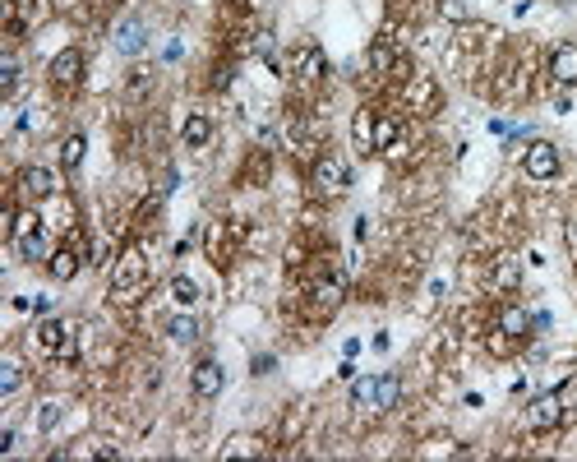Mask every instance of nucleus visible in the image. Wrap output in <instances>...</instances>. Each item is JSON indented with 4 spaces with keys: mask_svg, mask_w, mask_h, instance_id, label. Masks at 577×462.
Wrapping results in <instances>:
<instances>
[{
    "mask_svg": "<svg viewBox=\"0 0 577 462\" xmlns=\"http://www.w3.org/2000/svg\"><path fill=\"white\" fill-rule=\"evenodd\" d=\"M531 74H536V47L531 42L504 47V56L494 65V79H490V98L499 107H522L531 98Z\"/></svg>",
    "mask_w": 577,
    "mask_h": 462,
    "instance_id": "1",
    "label": "nucleus"
},
{
    "mask_svg": "<svg viewBox=\"0 0 577 462\" xmlns=\"http://www.w3.org/2000/svg\"><path fill=\"white\" fill-rule=\"evenodd\" d=\"M148 296V250L144 241L121 245V255L111 259V305L134 310Z\"/></svg>",
    "mask_w": 577,
    "mask_h": 462,
    "instance_id": "2",
    "label": "nucleus"
},
{
    "mask_svg": "<svg viewBox=\"0 0 577 462\" xmlns=\"http://www.w3.org/2000/svg\"><path fill=\"white\" fill-rule=\"evenodd\" d=\"M342 296H347V278L342 273H333V264H319L310 273V282H305V319L310 324H324V319L337 315V305H342Z\"/></svg>",
    "mask_w": 577,
    "mask_h": 462,
    "instance_id": "3",
    "label": "nucleus"
},
{
    "mask_svg": "<svg viewBox=\"0 0 577 462\" xmlns=\"http://www.w3.org/2000/svg\"><path fill=\"white\" fill-rule=\"evenodd\" d=\"M10 241H14V250H19V259H28V264H47L51 259V227H47V218H42V208H19L14 213V227H10Z\"/></svg>",
    "mask_w": 577,
    "mask_h": 462,
    "instance_id": "4",
    "label": "nucleus"
},
{
    "mask_svg": "<svg viewBox=\"0 0 577 462\" xmlns=\"http://www.w3.org/2000/svg\"><path fill=\"white\" fill-rule=\"evenodd\" d=\"M365 65H370L374 84H407L411 74H416V65H411L407 47L402 42H393V37H374L370 51H365Z\"/></svg>",
    "mask_w": 577,
    "mask_h": 462,
    "instance_id": "5",
    "label": "nucleus"
},
{
    "mask_svg": "<svg viewBox=\"0 0 577 462\" xmlns=\"http://www.w3.org/2000/svg\"><path fill=\"white\" fill-rule=\"evenodd\" d=\"M245 236H250V222L245 218H217L204 231V255L213 268H231V259L245 250Z\"/></svg>",
    "mask_w": 577,
    "mask_h": 462,
    "instance_id": "6",
    "label": "nucleus"
},
{
    "mask_svg": "<svg viewBox=\"0 0 577 462\" xmlns=\"http://www.w3.org/2000/svg\"><path fill=\"white\" fill-rule=\"evenodd\" d=\"M287 79H291V88H296V102H310L319 88H324V79H328V56H324V47H314V42H305V47H296L291 51V65H287Z\"/></svg>",
    "mask_w": 577,
    "mask_h": 462,
    "instance_id": "7",
    "label": "nucleus"
},
{
    "mask_svg": "<svg viewBox=\"0 0 577 462\" xmlns=\"http://www.w3.org/2000/svg\"><path fill=\"white\" fill-rule=\"evenodd\" d=\"M397 102H402V111H411V116L430 121L434 111L444 107V88H439V79H434V74L416 70L407 84H397Z\"/></svg>",
    "mask_w": 577,
    "mask_h": 462,
    "instance_id": "8",
    "label": "nucleus"
},
{
    "mask_svg": "<svg viewBox=\"0 0 577 462\" xmlns=\"http://www.w3.org/2000/svg\"><path fill=\"white\" fill-rule=\"evenodd\" d=\"M347 185H351V167L342 153H319V158L310 162V190L314 199H337V195H347Z\"/></svg>",
    "mask_w": 577,
    "mask_h": 462,
    "instance_id": "9",
    "label": "nucleus"
},
{
    "mask_svg": "<svg viewBox=\"0 0 577 462\" xmlns=\"http://www.w3.org/2000/svg\"><path fill=\"white\" fill-rule=\"evenodd\" d=\"M84 51L79 47H65V51H56L51 56V65H47V79H51V88L56 93H74V88L84 84Z\"/></svg>",
    "mask_w": 577,
    "mask_h": 462,
    "instance_id": "10",
    "label": "nucleus"
},
{
    "mask_svg": "<svg viewBox=\"0 0 577 462\" xmlns=\"http://www.w3.org/2000/svg\"><path fill=\"white\" fill-rule=\"evenodd\" d=\"M522 287V264L513 255H494L485 259V292L490 296H513Z\"/></svg>",
    "mask_w": 577,
    "mask_h": 462,
    "instance_id": "11",
    "label": "nucleus"
},
{
    "mask_svg": "<svg viewBox=\"0 0 577 462\" xmlns=\"http://www.w3.org/2000/svg\"><path fill=\"white\" fill-rule=\"evenodd\" d=\"M559 167H564V158H559V148H554L550 139H536V144H527V153H522V171H527L531 181H554Z\"/></svg>",
    "mask_w": 577,
    "mask_h": 462,
    "instance_id": "12",
    "label": "nucleus"
},
{
    "mask_svg": "<svg viewBox=\"0 0 577 462\" xmlns=\"http://www.w3.org/2000/svg\"><path fill=\"white\" fill-rule=\"evenodd\" d=\"M545 79L554 88H577V42H554L545 56Z\"/></svg>",
    "mask_w": 577,
    "mask_h": 462,
    "instance_id": "13",
    "label": "nucleus"
},
{
    "mask_svg": "<svg viewBox=\"0 0 577 462\" xmlns=\"http://www.w3.org/2000/svg\"><path fill=\"white\" fill-rule=\"evenodd\" d=\"M527 426L536 435H550V430L564 426V393H541V398L527 407Z\"/></svg>",
    "mask_w": 577,
    "mask_h": 462,
    "instance_id": "14",
    "label": "nucleus"
},
{
    "mask_svg": "<svg viewBox=\"0 0 577 462\" xmlns=\"http://www.w3.org/2000/svg\"><path fill=\"white\" fill-rule=\"evenodd\" d=\"M56 190H61V181H56V171L51 167H24L19 171V195L33 199V204H47Z\"/></svg>",
    "mask_w": 577,
    "mask_h": 462,
    "instance_id": "15",
    "label": "nucleus"
},
{
    "mask_svg": "<svg viewBox=\"0 0 577 462\" xmlns=\"http://www.w3.org/2000/svg\"><path fill=\"white\" fill-rule=\"evenodd\" d=\"M268 176H273V148L254 144L250 153H245V162H241V176H236V185H245V190H259V185H268Z\"/></svg>",
    "mask_w": 577,
    "mask_h": 462,
    "instance_id": "16",
    "label": "nucleus"
},
{
    "mask_svg": "<svg viewBox=\"0 0 577 462\" xmlns=\"http://www.w3.org/2000/svg\"><path fill=\"white\" fill-rule=\"evenodd\" d=\"M157 93V70H148V65H134L130 74H125V84H121V98L125 107H148V98Z\"/></svg>",
    "mask_w": 577,
    "mask_h": 462,
    "instance_id": "17",
    "label": "nucleus"
},
{
    "mask_svg": "<svg viewBox=\"0 0 577 462\" xmlns=\"http://www.w3.org/2000/svg\"><path fill=\"white\" fill-rule=\"evenodd\" d=\"M111 47L121 51V56H139V51L148 47V24L139 19V14H130V19H121V24L111 28Z\"/></svg>",
    "mask_w": 577,
    "mask_h": 462,
    "instance_id": "18",
    "label": "nucleus"
},
{
    "mask_svg": "<svg viewBox=\"0 0 577 462\" xmlns=\"http://www.w3.org/2000/svg\"><path fill=\"white\" fill-rule=\"evenodd\" d=\"M222 389H227V375H222V365H217V361H199L190 370V393L199 402H213Z\"/></svg>",
    "mask_w": 577,
    "mask_h": 462,
    "instance_id": "19",
    "label": "nucleus"
},
{
    "mask_svg": "<svg viewBox=\"0 0 577 462\" xmlns=\"http://www.w3.org/2000/svg\"><path fill=\"white\" fill-rule=\"evenodd\" d=\"M84 250H79V245H70V241H61L56 245V250H51V259H47V273L56 282H74L79 278V268H84Z\"/></svg>",
    "mask_w": 577,
    "mask_h": 462,
    "instance_id": "20",
    "label": "nucleus"
},
{
    "mask_svg": "<svg viewBox=\"0 0 577 462\" xmlns=\"http://www.w3.org/2000/svg\"><path fill=\"white\" fill-rule=\"evenodd\" d=\"M37 208H42V218H47L51 231H74L79 227V208H74V199L65 195V190H56L47 204H37Z\"/></svg>",
    "mask_w": 577,
    "mask_h": 462,
    "instance_id": "21",
    "label": "nucleus"
},
{
    "mask_svg": "<svg viewBox=\"0 0 577 462\" xmlns=\"http://www.w3.org/2000/svg\"><path fill=\"white\" fill-rule=\"evenodd\" d=\"M70 324H74V319L47 315V319H42V324L33 329V347H37L42 356H56V352H61V342H65V333H70Z\"/></svg>",
    "mask_w": 577,
    "mask_h": 462,
    "instance_id": "22",
    "label": "nucleus"
},
{
    "mask_svg": "<svg viewBox=\"0 0 577 462\" xmlns=\"http://www.w3.org/2000/svg\"><path fill=\"white\" fill-rule=\"evenodd\" d=\"M374 121H379V102H361L356 116H351V139H356V148L365 158L374 153Z\"/></svg>",
    "mask_w": 577,
    "mask_h": 462,
    "instance_id": "23",
    "label": "nucleus"
},
{
    "mask_svg": "<svg viewBox=\"0 0 577 462\" xmlns=\"http://www.w3.org/2000/svg\"><path fill=\"white\" fill-rule=\"evenodd\" d=\"M494 329L513 333L517 342H527V333H531V315L522 310V305H513V301H499V310H494Z\"/></svg>",
    "mask_w": 577,
    "mask_h": 462,
    "instance_id": "24",
    "label": "nucleus"
},
{
    "mask_svg": "<svg viewBox=\"0 0 577 462\" xmlns=\"http://www.w3.org/2000/svg\"><path fill=\"white\" fill-rule=\"evenodd\" d=\"M305 426H310V407L305 402H291L287 412H282V421H277V444H296V439L305 435Z\"/></svg>",
    "mask_w": 577,
    "mask_h": 462,
    "instance_id": "25",
    "label": "nucleus"
},
{
    "mask_svg": "<svg viewBox=\"0 0 577 462\" xmlns=\"http://www.w3.org/2000/svg\"><path fill=\"white\" fill-rule=\"evenodd\" d=\"M181 139H185V148H208V139H213V116H208V111H190Z\"/></svg>",
    "mask_w": 577,
    "mask_h": 462,
    "instance_id": "26",
    "label": "nucleus"
},
{
    "mask_svg": "<svg viewBox=\"0 0 577 462\" xmlns=\"http://www.w3.org/2000/svg\"><path fill=\"white\" fill-rule=\"evenodd\" d=\"M397 139H402V116H397V111H384V107H379V121H374V153L393 148Z\"/></svg>",
    "mask_w": 577,
    "mask_h": 462,
    "instance_id": "27",
    "label": "nucleus"
},
{
    "mask_svg": "<svg viewBox=\"0 0 577 462\" xmlns=\"http://www.w3.org/2000/svg\"><path fill=\"white\" fill-rule=\"evenodd\" d=\"M84 153H88V134L84 130H70L61 139V167L65 171H79V167H84Z\"/></svg>",
    "mask_w": 577,
    "mask_h": 462,
    "instance_id": "28",
    "label": "nucleus"
},
{
    "mask_svg": "<svg viewBox=\"0 0 577 462\" xmlns=\"http://www.w3.org/2000/svg\"><path fill=\"white\" fill-rule=\"evenodd\" d=\"M268 444L259 435H231L227 444H222V458H264Z\"/></svg>",
    "mask_w": 577,
    "mask_h": 462,
    "instance_id": "29",
    "label": "nucleus"
},
{
    "mask_svg": "<svg viewBox=\"0 0 577 462\" xmlns=\"http://www.w3.org/2000/svg\"><path fill=\"white\" fill-rule=\"evenodd\" d=\"M402 402V379L397 375H379V393H374V412H393Z\"/></svg>",
    "mask_w": 577,
    "mask_h": 462,
    "instance_id": "30",
    "label": "nucleus"
},
{
    "mask_svg": "<svg viewBox=\"0 0 577 462\" xmlns=\"http://www.w3.org/2000/svg\"><path fill=\"white\" fill-rule=\"evenodd\" d=\"M457 329H462V338H485L490 333V315H485L481 305H471V310L457 315Z\"/></svg>",
    "mask_w": 577,
    "mask_h": 462,
    "instance_id": "31",
    "label": "nucleus"
},
{
    "mask_svg": "<svg viewBox=\"0 0 577 462\" xmlns=\"http://www.w3.org/2000/svg\"><path fill=\"white\" fill-rule=\"evenodd\" d=\"M79 356H84V333H79V324H70V333H65L61 352L51 356L56 365H79Z\"/></svg>",
    "mask_w": 577,
    "mask_h": 462,
    "instance_id": "32",
    "label": "nucleus"
},
{
    "mask_svg": "<svg viewBox=\"0 0 577 462\" xmlns=\"http://www.w3.org/2000/svg\"><path fill=\"white\" fill-rule=\"evenodd\" d=\"M485 352H490V356H499V361H504V356H513L517 352V347H522V342H517L513 338V333H504V329H494V324H490V333H485Z\"/></svg>",
    "mask_w": 577,
    "mask_h": 462,
    "instance_id": "33",
    "label": "nucleus"
},
{
    "mask_svg": "<svg viewBox=\"0 0 577 462\" xmlns=\"http://www.w3.org/2000/svg\"><path fill=\"white\" fill-rule=\"evenodd\" d=\"M374 393H379V375H365L351 384V407H361V412H374Z\"/></svg>",
    "mask_w": 577,
    "mask_h": 462,
    "instance_id": "34",
    "label": "nucleus"
},
{
    "mask_svg": "<svg viewBox=\"0 0 577 462\" xmlns=\"http://www.w3.org/2000/svg\"><path fill=\"white\" fill-rule=\"evenodd\" d=\"M19 384H24V361L10 352L5 361H0V393H14Z\"/></svg>",
    "mask_w": 577,
    "mask_h": 462,
    "instance_id": "35",
    "label": "nucleus"
},
{
    "mask_svg": "<svg viewBox=\"0 0 577 462\" xmlns=\"http://www.w3.org/2000/svg\"><path fill=\"white\" fill-rule=\"evenodd\" d=\"M434 14L444 19V24H467L471 19V10H467V0H434Z\"/></svg>",
    "mask_w": 577,
    "mask_h": 462,
    "instance_id": "36",
    "label": "nucleus"
},
{
    "mask_svg": "<svg viewBox=\"0 0 577 462\" xmlns=\"http://www.w3.org/2000/svg\"><path fill=\"white\" fill-rule=\"evenodd\" d=\"M171 301L190 310V305L199 301V282H194V278H185V273H176V278H171Z\"/></svg>",
    "mask_w": 577,
    "mask_h": 462,
    "instance_id": "37",
    "label": "nucleus"
},
{
    "mask_svg": "<svg viewBox=\"0 0 577 462\" xmlns=\"http://www.w3.org/2000/svg\"><path fill=\"white\" fill-rule=\"evenodd\" d=\"M157 213H162V195H148L144 204L134 208V231H148L157 222Z\"/></svg>",
    "mask_w": 577,
    "mask_h": 462,
    "instance_id": "38",
    "label": "nucleus"
},
{
    "mask_svg": "<svg viewBox=\"0 0 577 462\" xmlns=\"http://www.w3.org/2000/svg\"><path fill=\"white\" fill-rule=\"evenodd\" d=\"M167 333H171L176 342H194V338H199V319H194V315H176V319L167 324Z\"/></svg>",
    "mask_w": 577,
    "mask_h": 462,
    "instance_id": "39",
    "label": "nucleus"
},
{
    "mask_svg": "<svg viewBox=\"0 0 577 462\" xmlns=\"http://www.w3.org/2000/svg\"><path fill=\"white\" fill-rule=\"evenodd\" d=\"M33 421H37V430H51L56 421H61V402H56V398L37 402V416H33Z\"/></svg>",
    "mask_w": 577,
    "mask_h": 462,
    "instance_id": "40",
    "label": "nucleus"
},
{
    "mask_svg": "<svg viewBox=\"0 0 577 462\" xmlns=\"http://www.w3.org/2000/svg\"><path fill=\"white\" fill-rule=\"evenodd\" d=\"M0 74H5V79H0V88H5V98H14V93H19V61H14V56H5Z\"/></svg>",
    "mask_w": 577,
    "mask_h": 462,
    "instance_id": "41",
    "label": "nucleus"
},
{
    "mask_svg": "<svg viewBox=\"0 0 577 462\" xmlns=\"http://www.w3.org/2000/svg\"><path fill=\"white\" fill-rule=\"evenodd\" d=\"M51 10L56 14H79L84 10V0H51Z\"/></svg>",
    "mask_w": 577,
    "mask_h": 462,
    "instance_id": "42",
    "label": "nucleus"
},
{
    "mask_svg": "<svg viewBox=\"0 0 577 462\" xmlns=\"http://www.w3.org/2000/svg\"><path fill=\"white\" fill-rule=\"evenodd\" d=\"M277 370V356H254V375H273Z\"/></svg>",
    "mask_w": 577,
    "mask_h": 462,
    "instance_id": "43",
    "label": "nucleus"
}]
</instances>
